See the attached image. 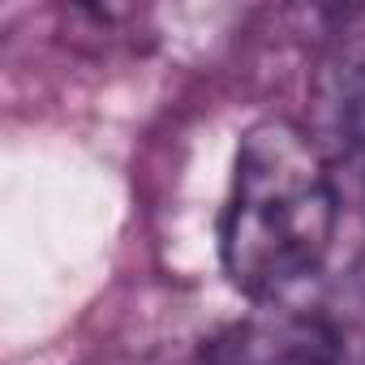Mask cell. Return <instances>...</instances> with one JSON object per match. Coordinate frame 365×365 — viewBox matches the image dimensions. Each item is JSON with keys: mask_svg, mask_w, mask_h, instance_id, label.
<instances>
[{"mask_svg": "<svg viewBox=\"0 0 365 365\" xmlns=\"http://www.w3.org/2000/svg\"><path fill=\"white\" fill-rule=\"evenodd\" d=\"M335 224L339 194L314 133L284 116L250 125L220 220V262L232 288L254 301L288 297L327 262Z\"/></svg>", "mask_w": 365, "mask_h": 365, "instance_id": "6da1fadb", "label": "cell"}, {"mask_svg": "<svg viewBox=\"0 0 365 365\" xmlns=\"http://www.w3.org/2000/svg\"><path fill=\"white\" fill-rule=\"evenodd\" d=\"M198 365H348V344L318 314L262 309L224 327Z\"/></svg>", "mask_w": 365, "mask_h": 365, "instance_id": "7a4b0ae2", "label": "cell"}, {"mask_svg": "<svg viewBox=\"0 0 365 365\" xmlns=\"http://www.w3.org/2000/svg\"><path fill=\"white\" fill-rule=\"evenodd\" d=\"M318 103L335 138L365 155V43L339 48V56L322 69Z\"/></svg>", "mask_w": 365, "mask_h": 365, "instance_id": "3957f363", "label": "cell"}]
</instances>
